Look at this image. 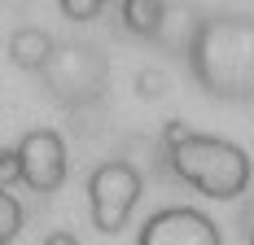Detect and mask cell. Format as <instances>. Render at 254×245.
Listing matches in <instances>:
<instances>
[{
  "instance_id": "obj_4",
  "label": "cell",
  "mask_w": 254,
  "mask_h": 245,
  "mask_svg": "<svg viewBox=\"0 0 254 245\" xmlns=\"http://www.w3.org/2000/svg\"><path fill=\"white\" fill-rule=\"evenodd\" d=\"M140 245H224L219 228L193 206H171L158 210L145 228H140Z\"/></svg>"
},
{
  "instance_id": "obj_7",
  "label": "cell",
  "mask_w": 254,
  "mask_h": 245,
  "mask_svg": "<svg viewBox=\"0 0 254 245\" xmlns=\"http://www.w3.org/2000/svg\"><path fill=\"white\" fill-rule=\"evenodd\" d=\"M18 228H22V206H18V197L9 193V188H0V245L13 241Z\"/></svg>"
},
{
  "instance_id": "obj_1",
  "label": "cell",
  "mask_w": 254,
  "mask_h": 245,
  "mask_svg": "<svg viewBox=\"0 0 254 245\" xmlns=\"http://www.w3.org/2000/svg\"><path fill=\"white\" fill-rule=\"evenodd\" d=\"M171 140V167L184 184H193L197 193L232 201L237 193H246L250 184V153L241 145H232L224 136H206V131H189L184 122L167 127Z\"/></svg>"
},
{
  "instance_id": "obj_8",
  "label": "cell",
  "mask_w": 254,
  "mask_h": 245,
  "mask_svg": "<svg viewBox=\"0 0 254 245\" xmlns=\"http://www.w3.org/2000/svg\"><path fill=\"white\" fill-rule=\"evenodd\" d=\"M22 184V162H18V149H0V188H13Z\"/></svg>"
},
{
  "instance_id": "obj_6",
  "label": "cell",
  "mask_w": 254,
  "mask_h": 245,
  "mask_svg": "<svg viewBox=\"0 0 254 245\" xmlns=\"http://www.w3.org/2000/svg\"><path fill=\"white\" fill-rule=\"evenodd\" d=\"M123 22L136 35H153L162 26V0H127L123 4Z\"/></svg>"
},
{
  "instance_id": "obj_3",
  "label": "cell",
  "mask_w": 254,
  "mask_h": 245,
  "mask_svg": "<svg viewBox=\"0 0 254 245\" xmlns=\"http://www.w3.org/2000/svg\"><path fill=\"white\" fill-rule=\"evenodd\" d=\"M13 149H18V162H22V184L31 193H57V188L66 184V171H70V162H66V140H62L53 127L26 131Z\"/></svg>"
},
{
  "instance_id": "obj_2",
  "label": "cell",
  "mask_w": 254,
  "mask_h": 245,
  "mask_svg": "<svg viewBox=\"0 0 254 245\" xmlns=\"http://www.w3.org/2000/svg\"><path fill=\"white\" fill-rule=\"evenodd\" d=\"M140 188H145V180H140V171L131 162H123V158L101 162L92 171V180H88V206H92L97 232H105V237L123 232L136 201H140Z\"/></svg>"
},
{
  "instance_id": "obj_5",
  "label": "cell",
  "mask_w": 254,
  "mask_h": 245,
  "mask_svg": "<svg viewBox=\"0 0 254 245\" xmlns=\"http://www.w3.org/2000/svg\"><path fill=\"white\" fill-rule=\"evenodd\" d=\"M49 53H53V40L44 31H35V26H22V31L9 35V61L18 70H40L49 61Z\"/></svg>"
},
{
  "instance_id": "obj_9",
  "label": "cell",
  "mask_w": 254,
  "mask_h": 245,
  "mask_svg": "<svg viewBox=\"0 0 254 245\" xmlns=\"http://www.w3.org/2000/svg\"><path fill=\"white\" fill-rule=\"evenodd\" d=\"M105 0H62V9H66V18H75V22H88V18H97V9H101Z\"/></svg>"
}]
</instances>
